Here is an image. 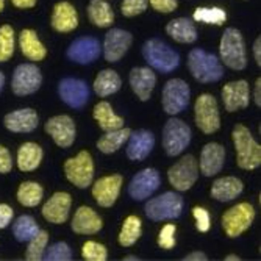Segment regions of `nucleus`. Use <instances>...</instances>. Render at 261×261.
Instances as JSON below:
<instances>
[{
    "mask_svg": "<svg viewBox=\"0 0 261 261\" xmlns=\"http://www.w3.org/2000/svg\"><path fill=\"white\" fill-rule=\"evenodd\" d=\"M233 144L236 149V161L244 171H253L261 164V146L253 139L246 125L238 124L233 128Z\"/></svg>",
    "mask_w": 261,
    "mask_h": 261,
    "instance_id": "f257e3e1",
    "label": "nucleus"
},
{
    "mask_svg": "<svg viewBox=\"0 0 261 261\" xmlns=\"http://www.w3.org/2000/svg\"><path fill=\"white\" fill-rule=\"evenodd\" d=\"M188 67L191 75L200 83H215L224 75V67L218 57L206 54L203 49H194L189 52Z\"/></svg>",
    "mask_w": 261,
    "mask_h": 261,
    "instance_id": "f03ea898",
    "label": "nucleus"
},
{
    "mask_svg": "<svg viewBox=\"0 0 261 261\" xmlns=\"http://www.w3.org/2000/svg\"><path fill=\"white\" fill-rule=\"evenodd\" d=\"M142 55L150 67L163 74L172 72L180 64V55L161 39H149L142 47Z\"/></svg>",
    "mask_w": 261,
    "mask_h": 261,
    "instance_id": "7ed1b4c3",
    "label": "nucleus"
},
{
    "mask_svg": "<svg viewBox=\"0 0 261 261\" xmlns=\"http://www.w3.org/2000/svg\"><path fill=\"white\" fill-rule=\"evenodd\" d=\"M219 52L222 63L233 69V70H243L247 66V54L244 39L240 30L236 29H227L222 35Z\"/></svg>",
    "mask_w": 261,
    "mask_h": 261,
    "instance_id": "20e7f679",
    "label": "nucleus"
},
{
    "mask_svg": "<svg viewBox=\"0 0 261 261\" xmlns=\"http://www.w3.org/2000/svg\"><path fill=\"white\" fill-rule=\"evenodd\" d=\"M191 142V128L177 117H171L163 128V147L169 156L180 155Z\"/></svg>",
    "mask_w": 261,
    "mask_h": 261,
    "instance_id": "39448f33",
    "label": "nucleus"
},
{
    "mask_svg": "<svg viewBox=\"0 0 261 261\" xmlns=\"http://www.w3.org/2000/svg\"><path fill=\"white\" fill-rule=\"evenodd\" d=\"M146 216L152 221L177 219L183 211V199L177 193H164L146 203Z\"/></svg>",
    "mask_w": 261,
    "mask_h": 261,
    "instance_id": "423d86ee",
    "label": "nucleus"
},
{
    "mask_svg": "<svg viewBox=\"0 0 261 261\" xmlns=\"http://www.w3.org/2000/svg\"><path fill=\"white\" fill-rule=\"evenodd\" d=\"M189 97H191V89L188 83L181 79H171L163 88V110L171 116L178 114L188 108Z\"/></svg>",
    "mask_w": 261,
    "mask_h": 261,
    "instance_id": "0eeeda50",
    "label": "nucleus"
},
{
    "mask_svg": "<svg viewBox=\"0 0 261 261\" xmlns=\"http://www.w3.org/2000/svg\"><path fill=\"white\" fill-rule=\"evenodd\" d=\"M255 219V208L247 203H238L227 210L222 216V227L230 238H238L241 233H244Z\"/></svg>",
    "mask_w": 261,
    "mask_h": 261,
    "instance_id": "6e6552de",
    "label": "nucleus"
},
{
    "mask_svg": "<svg viewBox=\"0 0 261 261\" xmlns=\"http://www.w3.org/2000/svg\"><path fill=\"white\" fill-rule=\"evenodd\" d=\"M194 114H196V124L203 133L211 135V133H216L221 128V116H219L218 102L211 94H202V96L197 97Z\"/></svg>",
    "mask_w": 261,
    "mask_h": 261,
    "instance_id": "1a4fd4ad",
    "label": "nucleus"
},
{
    "mask_svg": "<svg viewBox=\"0 0 261 261\" xmlns=\"http://www.w3.org/2000/svg\"><path fill=\"white\" fill-rule=\"evenodd\" d=\"M169 183L177 191H188L199 178V164L193 155H185L168 171Z\"/></svg>",
    "mask_w": 261,
    "mask_h": 261,
    "instance_id": "9d476101",
    "label": "nucleus"
},
{
    "mask_svg": "<svg viewBox=\"0 0 261 261\" xmlns=\"http://www.w3.org/2000/svg\"><path fill=\"white\" fill-rule=\"evenodd\" d=\"M64 174L67 180L77 188H88L94 177V161L89 152L82 150L75 158H69L64 163Z\"/></svg>",
    "mask_w": 261,
    "mask_h": 261,
    "instance_id": "9b49d317",
    "label": "nucleus"
},
{
    "mask_svg": "<svg viewBox=\"0 0 261 261\" xmlns=\"http://www.w3.org/2000/svg\"><path fill=\"white\" fill-rule=\"evenodd\" d=\"M42 83V75L38 66L35 64H19L11 79V89L16 96H30L36 92Z\"/></svg>",
    "mask_w": 261,
    "mask_h": 261,
    "instance_id": "f8f14e48",
    "label": "nucleus"
},
{
    "mask_svg": "<svg viewBox=\"0 0 261 261\" xmlns=\"http://www.w3.org/2000/svg\"><path fill=\"white\" fill-rule=\"evenodd\" d=\"M160 183L161 178L156 169H142L128 183V196L135 200H146L156 191Z\"/></svg>",
    "mask_w": 261,
    "mask_h": 261,
    "instance_id": "ddd939ff",
    "label": "nucleus"
},
{
    "mask_svg": "<svg viewBox=\"0 0 261 261\" xmlns=\"http://www.w3.org/2000/svg\"><path fill=\"white\" fill-rule=\"evenodd\" d=\"M58 94L66 105L79 110L88 103L89 88L83 80H79L74 77H66L58 85Z\"/></svg>",
    "mask_w": 261,
    "mask_h": 261,
    "instance_id": "4468645a",
    "label": "nucleus"
},
{
    "mask_svg": "<svg viewBox=\"0 0 261 261\" xmlns=\"http://www.w3.org/2000/svg\"><path fill=\"white\" fill-rule=\"evenodd\" d=\"M133 42L132 33L122 29H111L105 35L103 41V57L110 63L119 61L130 49V45Z\"/></svg>",
    "mask_w": 261,
    "mask_h": 261,
    "instance_id": "2eb2a0df",
    "label": "nucleus"
},
{
    "mask_svg": "<svg viewBox=\"0 0 261 261\" xmlns=\"http://www.w3.org/2000/svg\"><path fill=\"white\" fill-rule=\"evenodd\" d=\"M121 186H122V175H119V174L102 177L94 183L92 196L100 206L110 208L114 205L117 197H119Z\"/></svg>",
    "mask_w": 261,
    "mask_h": 261,
    "instance_id": "dca6fc26",
    "label": "nucleus"
},
{
    "mask_svg": "<svg viewBox=\"0 0 261 261\" xmlns=\"http://www.w3.org/2000/svg\"><path fill=\"white\" fill-rule=\"evenodd\" d=\"M45 132L52 136L55 144L60 147H69L75 141V124L66 114L50 117L45 124Z\"/></svg>",
    "mask_w": 261,
    "mask_h": 261,
    "instance_id": "f3484780",
    "label": "nucleus"
},
{
    "mask_svg": "<svg viewBox=\"0 0 261 261\" xmlns=\"http://www.w3.org/2000/svg\"><path fill=\"white\" fill-rule=\"evenodd\" d=\"M100 44L96 38H77L67 49V58L77 64H89L100 57Z\"/></svg>",
    "mask_w": 261,
    "mask_h": 261,
    "instance_id": "a211bd4d",
    "label": "nucleus"
},
{
    "mask_svg": "<svg viewBox=\"0 0 261 261\" xmlns=\"http://www.w3.org/2000/svg\"><path fill=\"white\" fill-rule=\"evenodd\" d=\"M222 102L227 111L233 113L249 107L250 88L246 80L230 82L222 88Z\"/></svg>",
    "mask_w": 261,
    "mask_h": 261,
    "instance_id": "6ab92c4d",
    "label": "nucleus"
},
{
    "mask_svg": "<svg viewBox=\"0 0 261 261\" xmlns=\"http://www.w3.org/2000/svg\"><path fill=\"white\" fill-rule=\"evenodd\" d=\"M225 161V149L218 142H208L200 152V161L197 163L200 172L205 177H213L221 172Z\"/></svg>",
    "mask_w": 261,
    "mask_h": 261,
    "instance_id": "aec40b11",
    "label": "nucleus"
},
{
    "mask_svg": "<svg viewBox=\"0 0 261 261\" xmlns=\"http://www.w3.org/2000/svg\"><path fill=\"white\" fill-rule=\"evenodd\" d=\"M72 199L67 193H55L42 206V216L52 224H64L69 218Z\"/></svg>",
    "mask_w": 261,
    "mask_h": 261,
    "instance_id": "412c9836",
    "label": "nucleus"
},
{
    "mask_svg": "<svg viewBox=\"0 0 261 261\" xmlns=\"http://www.w3.org/2000/svg\"><path fill=\"white\" fill-rule=\"evenodd\" d=\"M128 82L133 92L139 97V100L147 102L155 88L156 77L150 67H133L128 75Z\"/></svg>",
    "mask_w": 261,
    "mask_h": 261,
    "instance_id": "4be33fe9",
    "label": "nucleus"
},
{
    "mask_svg": "<svg viewBox=\"0 0 261 261\" xmlns=\"http://www.w3.org/2000/svg\"><path fill=\"white\" fill-rule=\"evenodd\" d=\"M4 124L13 133H30L38 127L39 119L35 110L22 108V110L8 113L4 119Z\"/></svg>",
    "mask_w": 261,
    "mask_h": 261,
    "instance_id": "5701e85b",
    "label": "nucleus"
},
{
    "mask_svg": "<svg viewBox=\"0 0 261 261\" xmlns=\"http://www.w3.org/2000/svg\"><path fill=\"white\" fill-rule=\"evenodd\" d=\"M155 146V136L149 130H136L130 133L127 144V156L133 161H141L152 152Z\"/></svg>",
    "mask_w": 261,
    "mask_h": 261,
    "instance_id": "b1692460",
    "label": "nucleus"
},
{
    "mask_svg": "<svg viewBox=\"0 0 261 261\" xmlns=\"http://www.w3.org/2000/svg\"><path fill=\"white\" fill-rule=\"evenodd\" d=\"M103 227L102 218L89 206H80L72 218V230L79 234H94Z\"/></svg>",
    "mask_w": 261,
    "mask_h": 261,
    "instance_id": "393cba45",
    "label": "nucleus"
},
{
    "mask_svg": "<svg viewBox=\"0 0 261 261\" xmlns=\"http://www.w3.org/2000/svg\"><path fill=\"white\" fill-rule=\"evenodd\" d=\"M79 25L77 10L69 2H58L52 13V27L60 33H69Z\"/></svg>",
    "mask_w": 261,
    "mask_h": 261,
    "instance_id": "a878e982",
    "label": "nucleus"
},
{
    "mask_svg": "<svg viewBox=\"0 0 261 261\" xmlns=\"http://www.w3.org/2000/svg\"><path fill=\"white\" fill-rule=\"evenodd\" d=\"M244 189V185L236 177H222L218 178L211 186V197L219 202H231L240 197Z\"/></svg>",
    "mask_w": 261,
    "mask_h": 261,
    "instance_id": "bb28decb",
    "label": "nucleus"
},
{
    "mask_svg": "<svg viewBox=\"0 0 261 261\" xmlns=\"http://www.w3.org/2000/svg\"><path fill=\"white\" fill-rule=\"evenodd\" d=\"M166 33H168L174 41L181 44H193L197 39V30L191 19L188 17H177L171 20L166 25Z\"/></svg>",
    "mask_w": 261,
    "mask_h": 261,
    "instance_id": "cd10ccee",
    "label": "nucleus"
},
{
    "mask_svg": "<svg viewBox=\"0 0 261 261\" xmlns=\"http://www.w3.org/2000/svg\"><path fill=\"white\" fill-rule=\"evenodd\" d=\"M42 161V149L36 142H23L17 150V168L22 172H32Z\"/></svg>",
    "mask_w": 261,
    "mask_h": 261,
    "instance_id": "c85d7f7f",
    "label": "nucleus"
},
{
    "mask_svg": "<svg viewBox=\"0 0 261 261\" xmlns=\"http://www.w3.org/2000/svg\"><path fill=\"white\" fill-rule=\"evenodd\" d=\"M20 50L29 60L32 61H42L47 55V50L41 39L38 38V33L35 30L25 29L20 32Z\"/></svg>",
    "mask_w": 261,
    "mask_h": 261,
    "instance_id": "c756f323",
    "label": "nucleus"
},
{
    "mask_svg": "<svg viewBox=\"0 0 261 261\" xmlns=\"http://www.w3.org/2000/svg\"><path fill=\"white\" fill-rule=\"evenodd\" d=\"M122 80L113 69H103L99 72V75L94 80V91L99 97H108L113 96L121 89Z\"/></svg>",
    "mask_w": 261,
    "mask_h": 261,
    "instance_id": "7c9ffc66",
    "label": "nucleus"
},
{
    "mask_svg": "<svg viewBox=\"0 0 261 261\" xmlns=\"http://www.w3.org/2000/svg\"><path fill=\"white\" fill-rule=\"evenodd\" d=\"M88 16L94 25L100 29L111 27L114 22L113 8L105 0H91L88 5Z\"/></svg>",
    "mask_w": 261,
    "mask_h": 261,
    "instance_id": "2f4dec72",
    "label": "nucleus"
},
{
    "mask_svg": "<svg viewBox=\"0 0 261 261\" xmlns=\"http://www.w3.org/2000/svg\"><path fill=\"white\" fill-rule=\"evenodd\" d=\"M94 119L99 122L100 128L105 132H111V130H117L124 127V119L113 111L108 102H99L96 105V108H94Z\"/></svg>",
    "mask_w": 261,
    "mask_h": 261,
    "instance_id": "473e14b6",
    "label": "nucleus"
},
{
    "mask_svg": "<svg viewBox=\"0 0 261 261\" xmlns=\"http://www.w3.org/2000/svg\"><path fill=\"white\" fill-rule=\"evenodd\" d=\"M132 130L130 128H117V130H111L107 132L99 141H97V149L103 153H114L117 149H121V146L124 142L128 141Z\"/></svg>",
    "mask_w": 261,
    "mask_h": 261,
    "instance_id": "72a5a7b5",
    "label": "nucleus"
},
{
    "mask_svg": "<svg viewBox=\"0 0 261 261\" xmlns=\"http://www.w3.org/2000/svg\"><path fill=\"white\" fill-rule=\"evenodd\" d=\"M42 196H44V189L36 181H23V183H20V186L17 189L19 203L27 208L38 206L42 202Z\"/></svg>",
    "mask_w": 261,
    "mask_h": 261,
    "instance_id": "f704fd0d",
    "label": "nucleus"
},
{
    "mask_svg": "<svg viewBox=\"0 0 261 261\" xmlns=\"http://www.w3.org/2000/svg\"><path fill=\"white\" fill-rule=\"evenodd\" d=\"M39 231V227L36 224V221L32 216L22 215L14 221L13 225V234L17 241H30L33 236Z\"/></svg>",
    "mask_w": 261,
    "mask_h": 261,
    "instance_id": "c9c22d12",
    "label": "nucleus"
},
{
    "mask_svg": "<svg viewBox=\"0 0 261 261\" xmlns=\"http://www.w3.org/2000/svg\"><path fill=\"white\" fill-rule=\"evenodd\" d=\"M141 219L138 216H128L119 233V244L124 247L133 246L141 236Z\"/></svg>",
    "mask_w": 261,
    "mask_h": 261,
    "instance_id": "e433bc0d",
    "label": "nucleus"
},
{
    "mask_svg": "<svg viewBox=\"0 0 261 261\" xmlns=\"http://www.w3.org/2000/svg\"><path fill=\"white\" fill-rule=\"evenodd\" d=\"M194 20L197 22H205V23H211V25H222V23L227 20V13L222 8L218 7H200L194 11L193 14Z\"/></svg>",
    "mask_w": 261,
    "mask_h": 261,
    "instance_id": "4c0bfd02",
    "label": "nucleus"
},
{
    "mask_svg": "<svg viewBox=\"0 0 261 261\" xmlns=\"http://www.w3.org/2000/svg\"><path fill=\"white\" fill-rule=\"evenodd\" d=\"M47 241H49V234L44 230H39L33 238L29 241V247H27V253H25V258L29 261H39L44 258V253H45V246H47Z\"/></svg>",
    "mask_w": 261,
    "mask_h": 261,
    "instance_id": "58836bf2",
    "label": "nucleus"
},
{
    "mask_svg": "<svg viewBox=\"0 0 261 261\" xmlns=\"http://www.w3.org/2000/svg\"><path fill=\"white\" fill-rule=\"evenodd\" d=\"M14 30L11 25L5 23L0 27V63L8 61L14 54Z\"/></svg>",
    "mask_w": 261,
    "mask_h": 261,
    "instance_id": "ea45409f",
    "label": "nucleus"
},
{
    "mask_svg": "<svg viewBox=\"0 0 261 261\" xmlns=\"http://www.w3.org/2000/svg\"><path fill=\"white\" fill-rule=\"evenodd\" d=\"M82 256L88 261H105L108 258L107 247L96 241H86L82 249Z\"/></svg>",
    "mask_w": 261,
    "mask_h": 261,
    "instance_id": "a19ab883",
    "label": "nucleus"
},
{
    "mask_svg": "<svg viewBox=\"0 0 261 261\" xmlns=\"http://www.w3.org/2000/svg\"><path fill=\"white\" fill-rule=\"evenodd\" d=\"M44 259L47 261H69L72 259V250L66 243H55L44 253Z\"/></svg>",
    "mask_w": 261,
    "mask_h": 261,
    "instance_id": "79ce46f5",
    "label": "nucleus"
},
{
    "mask_svg": "<svg viewBox=\"0 0 261 261\" xmlns=\"http://www.w3.org/2000/svg\"><path fill=\"white\" fill-rule=\"evenodd\" d=\"M175 230H177V227L172 224H168L161 228V231L158 234V244L161 249L169 250L175 246Z\"/></svg>",
    "mask_w": 261,
    "mask_h": 261,
    "instance_id": "37998d69",
    "label": "nucleus"
},
{
    "mask_svg": "<svg viewBox=\"0 0 261 261\" xmlns=\"http://www.w3.org/2000/svg\"><path fill=\"white\" fill-rule=\"evenodd\" d=\"M149 0H124L122 2V14L127 17L138 16L147 10Z\"/></svg>",
    "mask_w": 261,
    "mask_h": 261,
    "instance_id": "c03bdc74",
    "label": "nucleus"
},
{
    "mask_svg": "<svg viewBox=\"0 0 261 261\" xmlns=\"http://www.w3.org/2000/svg\"><path fill=\"white\" fill-rule=\"evenodd\" d=\"M193 216L196 219V224H197V230L200 233H205L210 230L211 227V221H210V215H208V211L202 206H196L193 210Z\"/></svg>",
    "mask_w": 261,
    "mask_h": 261,
    "instance_id": "a18cd8bd",
    "label": "nucleus"
},
{
    "mask_svg": "<svg viewBox=\"0 0 261 261\" xmlns=\"http://www.w3.org/2000/svg\"><path fill=\"white\" fill-rule=\"evenodd\" d=\"M149 4L158 13H172L177 10L178 0H149Z\"/></svg>",
    "mask_w": 261,
    "mask_h": 261,
    "instance_id": "49530a36",
    "label": "nucleus"
},
{
    "mask_svg": "<svg viewBox=\"0 0 261 261\" xmlns=\"http://www.w3.org/2000/svg\"><path fill=\"white\" fill-rule=\"evenodd\" d=\"M13 168V160L7 147L0 146V174H8Z\"/></svg>",
    "mask_w": 261,
    "mask_h": 261,
    "instance_id": "de8ad7c7",
    "label": "nucleus"
},
{
    "mask_svg": "<svg viewBox=\"0 0 261 261\" xmlns=\"http://www.w3.org/2000/svg\"><path fill=\"white\" fill-rule=\"evenodd\" d=\"M13 215H14V211L10 205H5V203L0 205V230H4L10 225V222L13 221Z\"/></svg>",
    "mask_w": 261,
    "mask_h": 261,
    "instance_id": "09e8293b",
    "label": "nucleus"
},
{
    "mask_svg": "<svg viewBox=\"0 0 261 261\" xmlns=\"http://www.w3.org/2000/svg\"><path fill=\"white\" fill-rule=\"evenodd\" d=\"M11 2L16 8H20V10L33 8L36 5V0H11Z\"/></svg>",
    "mask_w": 261,
    "mask_h": 261,
    "instance_id": "8fccbe9b",
    "label": "nucleus"
},
{
    "mask_svg": "<svg viewBox=\"0 0 261 261\" xmlns=\"http://www.w3.org/2000/svg\"><path fill=\"white\" fill-rule=\"evenodd\" d=\"M253 58L258 66H261V38L255 39L253 42Z\"/></svg>",
    "mask_w": 261,
    "mask_h": 261,
    "instance_id": "3c124183",
    "label": "nucleus"
},
{
    "mask_svg": "<svg viewBox=\"0 0 261 261\" xmlns=\"http://www.w3.org/2000/svg\"><path fill=\"white\" fill-rule=\"evenodd\" d=\"M185 261H206V255L203 252H193V253H189L183 258Z\"/></svg>",
    "mask_w": 261,
    "mask_h": 261,
    "instance_id": "603ef678",
    "label": "nucleus"
},
{
    "mask_svg": "<svg viewBox=\"0 0 261 261\" xmlns=\"http://www.w3.org/2000/svg\"><path fill=\"white\" fill-rule=\"evenodd\" d=\"M259 92H261V80L258 79V80L255 82V88H253V99H255L256 107H261V97H259Z\"/></svg>",
    "mask_w": 261,
    "mask_h": 261,
    "instance_id": "864d4df0",
    "label": "nucleus"
},
{
    "mask_svg": "<svg viewBox=\"0 0 261 261\" xmlns=\"http://www.w3.org/2000/svg\"><path fill=\"white\" fill-rule=\"evenodd\" d=\"M4 85H5V75H4V72H0V92L4 89Z\"/></svg>",
    "mask_w": 261,
    "mask_h": 261,
    "instance_id": "5fc2aeb1",
    "label": "nucleus"
},
{
    "mask_svg": "<svg viewBox=\"0 0 261 261\" xmlns=\"http://www.w3.org/2000/svg\"><path fill=\"white\" fill-rule=\"evenodd\" d=\"M225 259H227V261H240L241 258H240L238 255H228V256H227Z\"/></svg>",
    "mask_w": 261,
    "mask_h": 261,
    "instance_id": "6e6d98bb",
    "label": "nucleus"
},
{
    "mask_svg": "<svg viewBox=\"0 0 261 261\" xmlns=\"http://www.w3.org/2000/svg\"><path fill=\"white\" fill-rule=\"evenodd\" d=\"M138 259H139L138 256H132V255L125 256V261H138Z\"/></svg>",
    "mask_w": 261,
    "mask_h": 261,
    "instance_id": "4d7b16f0",
    "label": "nucleus"
},
{
    "mask_svg": "<svg viewBox=\"0 0 261 261\" xmlns=\"http://www.w3.org/2000/svg\"><path fill=\"white\" fill-rule=\"evenodd\" d=\"M4 8H5V0H0V13L4 11Z\"/></svg>",
    "mask_w": 261,
    "mask_h": 261,
    "instance_id": "13d9d810",
    "label": "nucleus"
}]
</instances>
